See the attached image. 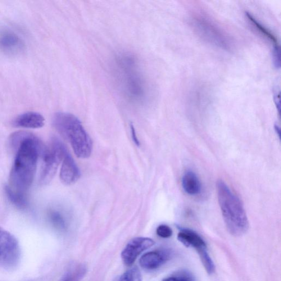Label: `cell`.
Here are the masks:
<instances>
[{
  "instance_id": "6da1fadb",
  "label": "cell",
  "mask_w": 281,
  "mask_h": 281,
  "mask_svg": "<svg viewBox=\"0 0 281 281\" xmlns=\"http://www.w3.org/2000/svg\"><path fill=\"white\" fill-rule=\"evenodd\" d=\"M10 144L16 151V155L10 172L9 187L25 193L33 182L39 158L45 146L33 134L22 131L11 135Z\"/></svg>"
},
{
  "instance_id": "7a4b0ae2",
  "label": "cell",
  "mask_w": 281,
  "mask_h": 281,
  "mask_svg": "<svg viewBox=\"0 0 281 281\" xmlns=\"http://www.w3.org/2000/svg\"><path fill=\"white\" fill-rule=\"evenodd\" d=\"M216 192L222 215L230 234L234 236L245 234L249 229V221L241 201L223 180L217 181Z\"/></svg>"
},
{
  "instance_id": "3957f363",
  "label": "cell",
  "mask_w": 281,
  "mask_h": 281,
  "mask_svg": "<svg viewBox=\"0 0 281 281\" xmlns=\"http://www.w3.org/2000/svg\"><path fill=\"white\" fill-rule=\"evenodd\" d=\"M52 123L58 133L70 142L77 157L85 159L91 156L92 140L78 117L70 113L58 112L53 117Z\"/></svg>"
},
{
  "instance_id": "277c9868",
  "label": "cell",
  "mask_w": 281,
  "mask_h": 281,
  "mask_svg": "<svg viewBox=\"0 0 281 281\" xmlns=\"http://www.w3.org/2000/svg\"><path fill=\"white\" fill-rule=\"evenodd\" d=\"M67 153L69 152L65 145L56 138H53L48 146H45L42 155L43 164L39 177L41 185H45L51 182Z\"/></svg>"
},
{
  "instance_id": "5b68a950",
  "label": "cell",
  "mask_w": 281,
  "mask_h": 281,
  "mask_svg": "<svg viewBox=\"0 0 281 281\" xmlns=\"http://www.w3.org/2000/svg\"><path fill=\"white\" fill-rule=\"evenodd\" d=\"M21 258V248L16 238L0 227V268L7 271L15 270Z\"/></svg>"
},
{
  "instance_id": "8992f818",
  "label": "cell",
  "mask_w": 281,
  "mask_h": 281,
  "mask_svg": "<svg viewBox=\"0 0 281 281\" xmlns=\"http://www.w3.org/2000/svg\"><path fill=\"white\" fill-rule=\"evenodd\" d=\"M155 244V242L153 239L147 237H137L131 239L121 253L124 264L128 266L132 265L140 254Z\"/></svg>"
},
{
  "instance_id": "52a82bcc",
  "label": "cell",
  "mask_w": 281,
  "mask_h": 281,
  "mask_svg": "<svg viewBox=\"0 0 281 281\" xmlns=\"http://www.w3.org/2000/svg\"><path fill=\"white\" fill-rule=\"evenodd\" d=\"M25 45L19 36L10 30L0 32V51L10 55L21 53Z\"/></svg>"
},
{
  "instance_id": "ba28073f",
  "label": "cell",
  "mask_w": 281,
  "mask_h": 281,
  "mask_svg": "<svg viewBox=\"0 0 281 281\" xmlns=\"http://www.w3.org/2000/svg\"><path fill=\"white\" fill-rule=\"evenodd\" d=\"M178 239L185 247L196 249L199 257L208 252L205 241L192 230H181L178 234Z\"/></svg>"
},
{
  "instance_id": "9c48e42d",
  "label": "cell",
  "mask_w": 281,
  "mask_h": 281,
  "mask_svg": "<svg viewBox=\"0 0 281 281\" xmlns=\"http://www.w3.org/2000/svg\"><path fill=\"white\" fill-rule=\"evenodd\" d=\"M60 171L61 182L67 186L75 184L80 177V171L73 158L67 153L63 160Z\"/></svg>"
},
{
  "instance_id": "30bf717a",
  "label": "cell",
  "mask_w": 281,
  "mask_h": 281,
  "mask_svg": "<svg viewBox=\"0 0 281 281\" xmlns=\"http://www.w3.org/2000/svg\"><path fill=\"white\" fill-rule=\"evenodd\" d=\"M44 117L40 113L29 112L18 116L13 121V125L17 128L39 129L45 125Z\"/></svg>"
},
{
  "instance_id": "8fae6325",
  "label": "cell",
  "mask_w": 281,
  "mask_h": 281,
  "mask_svg": "<svg viewBox=\"0 0 281 281\" xmlns=\"http://www.w3.org/2000/svg\"><path fill=\"white\" fill-rule=\"evenodd\" d=\"M169 253L164 251H153L144 254L140 258V266L146 270H155L169 260Z\"/></svg>"
},
{
  "instance_id": "7c38bea8",
  "label": "cell",
  "mask_w": 281,
  "mask_h": 281,
  "mask_svg": "<svg viewBox=\"0 0 281 281\" xmlns=\"http://www.w3.org/2000/svg\"><path fill=\"white\" fill-rule=\"evenodd\" d=\"M184 191L190 195H196L201 191V184L196 174L191 171L186 173L182 179Z\"/></svg>"
},
{
  "instance_id": "4fadbf2b",
  "label": "cell",
  "mask_w": 281,
  "mask_h": 281,
  "mask_svg": "<svg viewBox=\"0 0 281 281\" xmlns=\"http://www.w3.org/2000/svg\"><path fill=\"white\" fill-rule=\"evenodd\" d=\"M4 189H5L7 197L13 205L19 209H25L28 205V201H27L25 193L15 191L9 187V185L6 186Z\"/></svg>"
},
{
  "instance_id": "5bb4252c",
  "label": "cell",
  "mask_w": 281,
  "mask_h": 281,
  "mask_svg": "<svg viewBox=\"0 0 281 281\" xmlns=\"http://www.w3.org/2000/svg\"><path fill=\"white\" fill-rule=\"evenodd\" d=\"M246 15L249 21L251 22L252 24L256 27L257 29L265 36L275 45H278V40L276 38L273 34H272L269 30H267L263 25H262L259 22H258L249 13L247 12Z\"/></svg>"
},
{
  "instance_id": "9a60e30c",
  "label": "cell",
  "mask_w": 281,
  "mask_h": 281,
  "mask_svg": "<svg viewBox=\"0 0 281 281\" xmlns=\"http://www.w3.org/2000/svg\"><path fill=\"white\" fill-rule=\"evenodd\" d=\"M116 281H142V279L140 270L134 267L125 272Z\"/></svg>"
},
{
  "instance_id": "2e32d148",
  "label": "cell",
  "mask_w": 281,
  "mask_h": 281,
  "mask_svg": "<svg viewBox=\"0 0 281 281\" xmlns=\"http://www.w3.org/2000/svg\"><path fill=\"white\" fill-rule=\"evenodd\" d=\"M51 223L54 227L61 230H65L66 228V221L64 217L57 211H52L49 214Z\"/></svg>"
},
{
  "instance_id": "e0dca14e",
  "label": "cell",
  "mask_w": 281,
  "mask_h": 281,
  "mask_svg": "<svg viewBox=\"0 0 281 281\" xmlns=\"http://www.w3.org/2000/svg\"><path fill=\"white\" fill-rule=\"evenodd\" d=\"M163 281H194L192 275L189 272L181 270L169 276Z\"/></svg>"
},
{
  "instance_id": "ac0fdd59",
  "label": "cell",
  "mask_w": 281,
  "mask_h": 281,
  "mask_svg": "<svg viewBox=\"0 0 281 281\" xmlns=\"http://www.w3.org/2000/svg\"><path fill=\"white\" fill-rule=\"evenodd\" d=\"M156 233L158 236L163 238H168L173 235V230L169 226L166 225L159 226L157 229Z\"/></svg>"
},
{
  "instance_id": "d6986e66",
  "label": "cell",
  "mask_w": 281,
  "mask_h": 281,
  "mask_svg": "<svg viewBox=\"0 0 281 281\" xmlns=\"http://www.w3.org/2000/svg\"><path fill=\"white\" fill-rule=\"evenodd\" d=\"M273 61L276 68L280 67V51L278 47H276L273 52Z\"/></svg>"
},
{
  "instance_id": "ffe728a7",
  "label": "cell",
  "mask_w": 281,
  "mask_h": 281,
  "mask_svg": "<svg viewBox=\"0 0 281 281\" xmlns=\"http://www.w3.org/2000/svg\"><path fill=\"white\" fill-rule=\"evenodd\" d=\"M131 135H132V138L134 140V143L137 144L138 147L140 146V143L139 139H138L137 134H136V131L134 126L133 125H131Z\"/></svg>"
},
{
  "instance_id": "44dd1931",
  "label": "cell",
  "mask_w": 281,
  "mask_h": 281,
  "mask_svg": "<svg viewBox=\"0 0 281 281\" xmlns=\"http://www.w3.org/2000/svg\"><path fill=\"white\" fill-rule=\"evenodd\" d=\"M275 128V130L276 131V133L278 134V135L279 136V138H280V129L279 128V126L278 125H276Z\"/></svg>"
}]
</instances>
